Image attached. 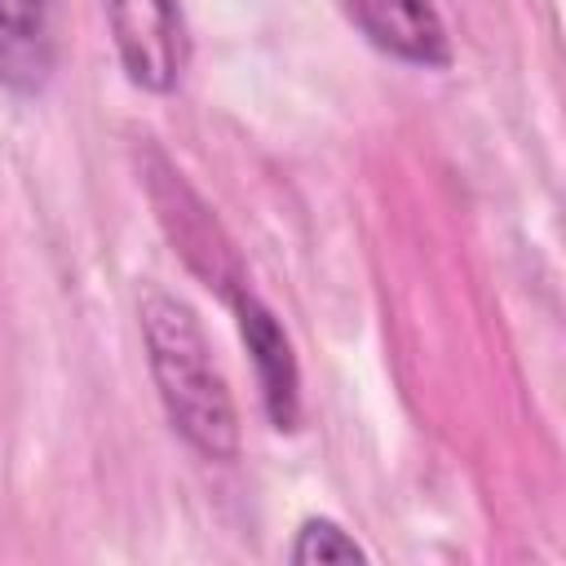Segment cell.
I'll list each match as a JSON object with an SVG mask.
<instances>
[{"instance_id":"1","label":"cell","mask_w":566,"mask_h":566,"mask_svg":"<svg viewBox=\"0 0 566 566\" xmlns=\"http://www.w3.org/2000/svg\"><path fill=\"white\" fill-rule=\"evenodd\" d=\"M137 314H142L150 376L159 385L172 429L199 455L234 460L239 455V416H234L230 389L212 363V349H208V336H203L195 310L168 292H146Z\"/></svg>"},{"instance_id":"2","label":"cell","mask_w":566,"mask_h":566,"mask_svg":"<svg viewBox=\"0 0 566 566\" xmlns=\"http://www.w3.org/2000/svg\"><path fill=\"white\" fill-rule=\"evenodd\" d=\"M146 195L155 203V217H159L168 243L181 252V261L208 287H217L226 301H234L248 287L243 261H239L234 243L226 239L221 221L208 212V203L186 186V177L159 150H150V159H146Z\"/></svg>"},{"instance_id":"3","label":"cell","mask_w":566,"mask_h":566,"mask_svg":"<svg viewBox=\"0 0 566 566\" xmlns=\"http://www.w3.org/2000/svg\"><path fill=\"white\" fill-rule=\"evenodd\" d=\"M128 80L168 93L186 71V22L177 0H102Z\"/></svg>"},{"instance_id":"4","label":"cell","mask_w":566,"mask_h":566,"mask_svg":"<svg viewBox=\"0 0 566 566\" xmlns=\"http://www.w3.org/2000/svg\"><path fill=\"white\" fill-rule=\"evenodd\" d=\"M234 318H239V336L256 363V380H261V402L274 429H296L301 420V371L292 358V340L279 327V318L252 296V287H243L234 301Z\"/></svg>"},{"instance_id":"5","label":"cell","mask_w":566,"mask_h":566,"mask_svg":"<svg viewBox=\"0 0 566 566\" xmlns=\"http://www.w3.org/2000/svg\"><path fill=\"white\" fill-rule=\"evenodd\" d=\"M354 27L411 66H447L451 44L433 0H340Z\"/></svg>"},{"instance_id":"6","label":"cell","mask_w":566,"mask_h":566,"mask_svg":"<svg viewBox=\"0 0 566 566\" xmlns=\"http://www.w3.org/2000/svg\"><path fill=\"white\" fill-rule=\"evenodd\" d=\"M53 0H0V84L40 93L53 75Z\"/></svg>"},{"instance_id":"7","label":"cell","mask_w":566,"mask_h":566,"mask_svg":"<svg viewBox=\"0 0 566 566\" xmlns=\"http://www.w3.org/2000/svg\"><path fill=\"white\" fill-rule=\"evenodd\" d=\"M287 557L296 566H314V562H367L363 544L332 517H310L296 531V544L287 548Z\"/></svg>"}]
</instances>
